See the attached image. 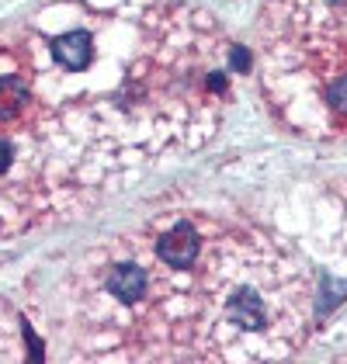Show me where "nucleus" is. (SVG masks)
<instances>
[{"label":"nucleus","mask_w":347,"mask_h":364,"mask_svg":"<svg viewBox=\"0 0 347 364\" xmlns=\"http://www.w3.org/2000/svg\"><path fill=\"white\" fill-rule=\"evenodd\" d=\"M198 250H202V240H198L195 225H188V223L174 225V229H167L156 240V257L164 264H171V267H188L198 257Z\"/></svg>","instance_id":"nucleus-1"},{"label":"nucleus","mask_w":347,"mask_h":364,"mask_svg":"<svg viewBox=\"0 0 347 364\" xmlns=\"http://www.w3.org/2000/svg\"><path fill=\"white\" fill-rule=\"evenodd\" d=\"M105 288L115 295L118 302L136 306L139 299H146V291H149V274H146L139 264L125 260V264H115V267H112V274H108V281H105Z\"/></svg>","instance_id":"nucleus-2"},{"label":"nucleus","mask_w":347,"mask_h":364,"mask_svg":"<svg viewBox=\"0 0 347 364\" xmlns=\"http://www.w3.org/2000/svg\"><path fill=\"white\" fill-rule=\"evenodd\" d=\"M90 56H94V42L87 31H66L53 38V59L66 70H84L90 66Z\"/></svg>","instance_id":"nucleus-3"},{"label":"nucleus","mask_w":347,"mask_h":364,"mask_svg":"<svg viewBox=\"0 0 347 364\" xmlns=\"http://www.w3.org/2000/svg\"><path fill=\"white\" fill-rule=\"evenodd\" d=\"M230 316L236 326H243V330H260L264 323H267V306H264V299L257 295V288H236V295L230 299Z\"/></svg>","instance_id":"nucleus-4"},{"label":"nucleus","mask_w":347,"mask_h":364,"mask_svg":"<svg viewBox=\"0 0 347 364\" xmlns=\"http://www.w3.org/2000/svg\"><path fill=\"white\" fill-rule=\"evenodd\" d=\"M28 105V87L18 77H0V122H11Z\"/></svg>","instance_id":"nucleus-5"},{"label":"nucleus","mask_w":347,"mask_h":364,"mask_svg":"<svg viewBox=\"0 0 347 364\" xmlns=\"http://www.w3.org/2000/svg\"><path fill=\"white\" fill-rule=\"evenodd\" d=\"M326 101H330V108H333V112L347 114V77H341L337 84L330 87V94H326Z\"/></svg>","instance_id":"nucleus-6"},{"label":"nucleus","mask_w":347,"mask_h":364,"mask_svg":"<svg viewBox=\"0 0 347 364\" xmlns=\"http://www.w3.org/2000/svg\"><path fill=\"white\" fill-rule=\"evenodd\" d=\"M11 164H14V146L11 142H0V177L11 170Z\"/></svg>","instance_id":"nucleus-7"},{"label":"nucleus","mask_w":347,"mask_h":364,"mask_svg":"<svg viewBox=\"0 0 347 364\" xmlns=\"http://www.w3.org/2000/svg\"><path fill=\"white\" fill-rule=\"evenodd\" d=\"M247 63H250V56H247V49H233V66H236V70H250Z\"/></svg>","instance_id":"nucleus-8"}]
</instances>
